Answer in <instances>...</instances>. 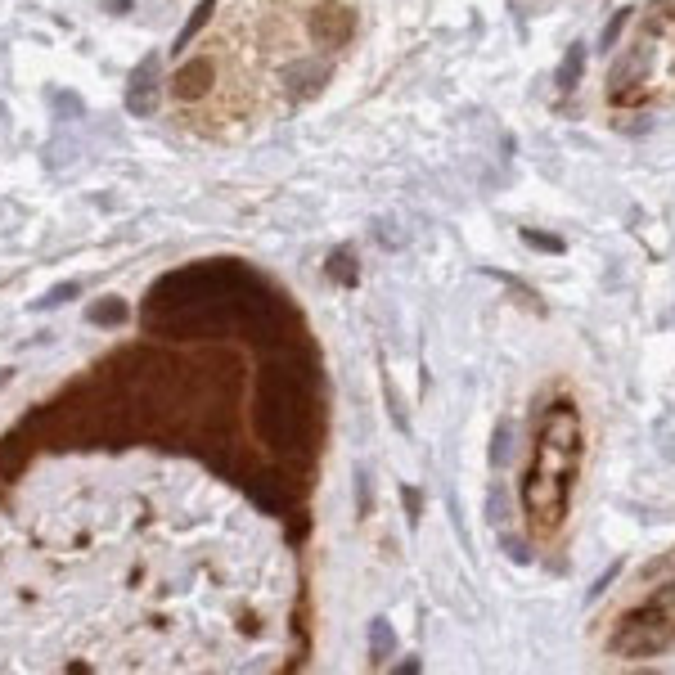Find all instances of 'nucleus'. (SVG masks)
Returning <instances> with one entry per match:
<instances>
[{"label":"nucleus","instance_id":"1","mask_svg":"<svg viewBox=\"0 0 675 675\" xmlns=\"http://www.w3.org/2000/svg\"><path fill=\"white\" fill-rule=\"evenodd\" d=\"M581 468V414L572 401H549L536 419V441L522 477V509L536 536H554L572 504V477Z\"/></svg>","mask_w":675,"mask_h":675},{"label":"nucleus","instance_id":"2","mask_svg":"<svg viewBox=\"0 0 675 675\" xmlns=\"http://www.w3.org/2000/svg\"><path fill=\"white\" fill-rule=\"evenodd\" d=\"M675 95V14H653L635 32L626 59L612 72V99L617 104H666Z\"/></svg>","mask_w":675,"mask_h":675},{"label":"nucleus","instance_id":"3","mask_svg":"<svg viewBox=\"0 0 675 675\" xmlns=\"http://www.w3.org/2000/svg\"><path fill=\"white\" fill-rule=\"evenodd\" d=\"M158 54H149V59L140 63V72L131 77V95H126V108H131L135 117H149L153 108H158Z\"/></svg>","mask_w":675,"mask_h":675},{"label":"nucleus","instance_id":"4","mask_svg":"<svg viewBox=\"0 0 675 675\" xmlns=\"http://www.w3.org/2000/svg\"><path fill=\"white\" fill-rule=\"evenodd\" d=\"M122 315H126L122 302H104V306H95V311H90V320H95V324H113V320H122Z\"/></svg>","mask_w":675,"mask_h":675},{"label":"nucleus","instance_id":"5","mask_svg":"<svg viewBox=\"0 0 675 675\" xmlns=\"http://www.w3.org/2000/svg\"><path fill=\"white\" fill-rule=\"evenodd\" d=\"M72 293H77V284H63V288H54V293H50V297H45V302H41V311H45V306H59V302H68Z\"/></svg>","mask_w":675,"mask_h":675}]
</instances>
